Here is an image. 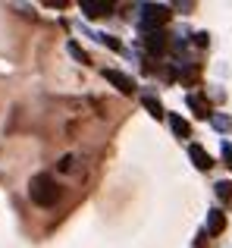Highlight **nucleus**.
<instances>
[{"instance_id":"obj_1","label":"nucleus","mask_w":232,"mask_h":248,"mask_svg":"<svg viewBox=\"0 0 232 248\" xmlns=\"http://www.w3.org/2000/svg\"><path fill=\"white\" fill-rule=\"evenodd\" d=\"M29 198H31V204H38V207H54L57 201H60V182H57L50 173L31 176V182H29Z\"/></svg>"},{"instance_id":"obj_2","label":"nucleus","mask_w":232,"mask_h":248,"mask_svg":"<svg viewBox=\"0 0 232 248\" xmlns=\"http://www.w3.org/2000/svg\"><path fill=\"white\" fill-rule=\"evenodd\" d=\"M170 19V6H154V3H145L141 6V25L145 29H151V25H160V22H166Z\"/></svg>"},{"instance_id":"obj_3","label":"nucleus","mask_w":232,"mask_h":248,"mask_svg":"<svg viewBox=\"0 0 232 248\" xmlns=\"http://www.w3.org/2000/svg\"><path fill=\"white\" fill-rule=\"evenodd\" d=\"M145 44L151 54H163L166 50V31L163 29H145Z\"/></svg>"},{"instance_id":"obj_4","label":"nucleus","mask_w":232,"mask_h":248,"mask_svg":"<svg viewBox=\"0 0 232 248\" xmlns=\"http://www.w3.org/2000/svg\"><path fill=\"white\" fill-rule=\"evenodd\" d=\"M82 13H85L88 19H101V16H110V10L113 6L110 3H104V0H82Z\"/></svg>"},{"instance_id":"obj_5","label":"nucleus","mask_w":232,"mask_h":248,"mask_svg":"<svg viewBox=\"0 0 232 248\" xmlns=\"http://www.w3.org/2000/svg\"><path fill=\"white\" fill-rule=\"evenodd\" d=\"M104 79H107V82H113V85H116V88H119V91H122V94H132V91H135V82H132V79H129V76H122V73H116V69H104Z\"/></svg>"},{"instance_id":"obj_6","label":"nucleus","mask_w":232,"mask_h":248,"mask_svg":"<svg viewBox=\"0 0 232 248\" xmlns=\"http://www.w3.org/2000/svg\"><path fill=\"white\" fill-rule=\"evenodd\" d=\"M188 157H191V164H195L198 170H210L214 167V157H210L201 145H188Z\"/></svg>"},{"instance_id":"obj_7","label":"nucleus","mask_w":232,"mask_h":248,"mask_svg":"<svg viewBox=\"0 0 232 248\" xmlns=\"http://www.w3.org/2000/svg\"><path fill=\"white\" fill-rule=\"evenodd\" d=\"M223 230H226V214H223L220 207L207 211V232H210V236H220Z\"/></svg>"},{"instance_id":"obj_8","label":"nucleus","mask_w":232,"mask_h":248,"mask_svg":"<svg viewBox=\"0 0 232 248\" xmlns=\"http://www.w3.org/2000/svg\"><path fill=\"white\" fill-rule=\"evenodd\" d=\"M188 107L195 110L198 120H210V116H214V110H210V104H207V97H204V94H191L188 97Z\"/></svg>"},{"instance_id":"obj_9","label":"nucleus","mask_w":232,"mask_h":248,"mask_svg":"<svg viewBox=\"0 0 232 248\" xmlns=\"http://www.w3.org/2000/svg\"><path fill=\"white\" fill-rule=\"evenodd\" d=\"M170 126H173V132H176L179 139H191V126H188V123H185L179 113H173V116H170Z\"/></svg>"},{"instance_id":"obj_10","label":"nucleus","mask_w":232,"mask_h":248,"mask_svg":"<svg viewBox=\"0 0 232 248\" xmlns=\"http://www.w3.org/2000/svg\"><path fill=\"white\" fill-rule=\"evenodd\" d=\"M141 104H145V107L151 110V116H157V120L163 116V104H160V101H157L154 94H141Z\"/></svg>"},{"instance_id":"obj_11","label":"nucleus","mask_w":232,"mask_h":248,"mask_svg":"<svg viewBox=\"0 0 232 248\" xmlns=\"http://www.w3.org/2000/svg\"><path fill=\"white\" fill-rule=\"evenodd\" d=\"M217 198L223 201V204H232V182L229 179H223V182H217Z\"/></svg>"},{"instance_id":"obj_12","label":"nucleus","mask_w":232,"mask_h":248,"mask_svg":"<svg viewBox=\"0 0 232 248\" xmlns=\"http://www.w3.org/2000/svg\"><path fill=\"white\" fill-rule=\"evenodd\" d=\"M210 123H214V126L217 129H220V132H229V129H232V120H226V116H210Z\"/></svg>"},{"instance_id":"obj_13","label":"nucleus","mask_w":232,"mask_h":248,"mask_svg":"<svg viewBox=\"0 0 232 248\" xmlns=\"http://www.w3.org/2000/svg\"><path fill=\"white\" fill-rule=\"evenodd\" d=\"M57 170H60V173H75V157H63L60 164H57Z\"/></svg>"},{"instance_id":"obj_14","label":"nucleus","mask_w":232,"mask_h":248,"mask_svg":"<svg viewBox=\"0 0 232 248\" xmlns=\"http://www.w3.org/2000/svg\"><path fill=\"white\" fill-rule=\"evenodd\" d=\"M69 54H72V57H75L79 63H88V54H85V50L79 47V44H69Z\"/></svg>"},{"instance_id":"obj_15","label":"nucleus","mask_w":232,"mask_h":248,"mask_svg":"<svg viewBox=\"0 0 232 248\" xmlns=\"http://www.w3.org/2000/svg\"><path fill=\"white\" fill-rule=\"evenodd\" d=\"M223 160H226V167L232 170V145L229 141H223Z\"/></svg>"},{"instance_id":"obj_16","label":"nucleus","mask_w":232,"mask_h":248,"mask_svg":"<svg viewBox=\"0 0 232 248\" xmlns=\"http://www.w3.org/2000/svg\"><path fill=\"white\" fill-rule=\"evenodd\" d=\"M195 44H198V47H207V31H198V35H195Z\"/></svg>"}]
</instances>
